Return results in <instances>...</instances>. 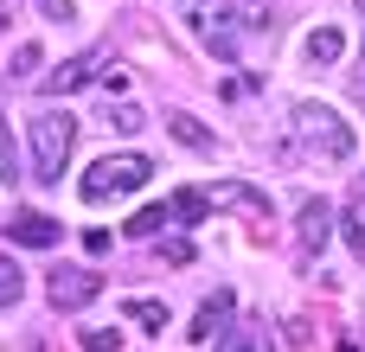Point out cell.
Masks as SVG:
<instances>
[{"label": "cell", "instance_id": "6da1fadb", "mask_svg": "<svg viewBox=\"0 0 365 352\" xmlns=\"http://www.w3.org/2000/svg\"><path fill=\"white\" fill-rule=\"evenodd\" d=\"M186 26H192V38H199L212 58H237L244 38L269 32V0H199V6L186 13Z\"/></svg>", "mask_w": 365, "mask_h": 352}, {"label": "cell", "instance_id": "7a4b0ae2", "mask_svg": "<svg viewBox=\"0 0 365 352\" xmlns=\"http://www.w3.org/2000/svg\"><path fill=\"white\" fill-rule=\"evenodd\" d=\"M289 128H295V147L314 154V160H346V154H353V128H346V115L327 109V103H295V109H289Z\"/></svg>", "mask_w": 365, "mask_h": 352}, {"label": "cell", "instance_id": "3957f363", "mask_svg": "<svg viewBox=\"0 0 365 352\" xmlns=\"http://www.w3.org/2000/svg\"><path fill=\"white\" fill-rule=\"evenodd\" d=\"M26 141H32V180L38 186H58L64 180V160H71V141H77V122L64 109H38L26 122Z\"/></svg>", "mask_w": 365, "mask_h": 352}, {"label": "cell", "instance_id": "277c9868", "mask_svg": "<svg viewBox=\"0 0 365 352\" xmlns=\"http://www.w3.org/2000/svg\"><path fill=\"white\" fill-rule=\"evenodd\" d=\"M154 180V167L141 160V154H109V160H96L90 173H83V205H115V199H135L141 186Z\"/></svg>", "mask_w": 365, "mask_h": 352}, {"label": "cell", "instance_id": "5b68a950", "mask_svg": "<svg viewBox=\"0 0 365 352\" xmlns=\"http://www.w3.org/2000/svg\"><path fill=\"white\" fill-rule=\"evenodd\" d=\"M45 295H51V308L71 314V308H90V301L103 295V276H96V269H64V263H58V269L45 276Z\"/></svg>", "mask_w": 365, "mask_h": 352}, {"label": "cell", "instance_id": "8992f818", "mask_svg": "<svg viewBox=\"0 0 365 352\" xmlns=\"http://www.w3.org/2000/svg\"><path fill=\"white\" fill-rule=\"evenodd\" d=\"M103 64H109V51H77V58H64L51 77H38V90H45V96H71V90H90V83L103 77Z\"/></svg>", "mask_w": 365, "mask_h": 352}, {"label": "cell", "instance_id": "52a82bcc", "mask_svg": "<svg viewBox=\"0 0 365 352\" xmlns=\"http://www.w3.org/2000/svg\"><path fill=\"white\" fill-rule=\"evenodd\" d=\"M231 314H237V295H231V289H212V301L192 314V340H199V346H212V340L231 327Z\"/></svg>", "mask_w": 365, "mask_h": 352}, {"label": "cell", "instance_id": "ba28073f", "mask_svg": "<svg viewBox=\"0 0 365 352\" xmlns=\"http://www.w3.org/2000/svg\"><path fill=\"white\" fill-rule=\"evenodd\" d=\"M205 205H212V212L225 205V212H244L250 224H269V199H263V192H250V186H212V192H205Z\"/></svg>", "mask_w": 365, "mask_h": 352}, {"label": "cell", "instance_id": "9c48e42d", "mask_svg": "<svg viewBox=\"0 0 365 352\" xmlns=\"http://www.w3.org/2000/svg\"><path fill=\"white\" fill-rule=\"evenodd\" d=\"M6 237H13L19 250H51V244H58V218H45V212H19V218L6 224Z\"/></svg>", "mask_w": 365, "mask_h": 352}, {"label": "cell", "instance_id": "30bf717a", "mask_svg": "<svg viewBox=\"0 0 365 352\" xmlns=\"http://www.w3.org/2000/svg\"><path fill=\"white\" fill-rule=\"evenodd\" d=\"M327 237H334V205H327V199H308V205H302V250L321 257Z\"/></svg>", "mask_w": 365, "mask_h": 352}, {"label": "cell", "instance_id": "8fae6325", "mask_svg": "<svg viewBox=\"0 0 365 352\" xmlns=\"http://www.w3.org/2000/svg\"><path fill=\"white\" fill-rule=\"evenodd\" d=\"M308 64H340V51H346V32H334V26H321V32H308Z\"/></svg>", "mask_w": 365, "mask_h": 352}, {"label": "cell", "instance_id": "7c38bea8", "mask_svg": "<svg viewBox=\"0 0 365 352\" xmlns=\"http://www.w3.org/2000/svg\"><path fill=\"white\" fill-rule=\"evenodd\" d=\"M167 128H173V141H180V147L212 154V135H205V122H199V115H180V109H173V115H167Z\"/></svg>", "mask_w": 365, "mask_h": 352}, {"label": "cell", "instance_id": "4fadbf2b", "mask_svg": "<svg viewBox=\"0 0 365 352\" xmlns=\"http://www.w3.org/2000/svg\"><path fill=\"white\" fill-rule=\"evenodd\" d=\"M218 352H276V340L263 327H225L218 333Z\"/></svg>", "mask_w": 365, "mask_h": 352}, {"label": "cell", "instance_id": "5bb4252c", "mask_svg": "<svg viewBox=\"0 0 365 352\" xmlns=\"http://www.w3.org/2000/svg\"><path fill=\"white\" fill-rule=\"evenodd\" d=\"M19 295H26V276H19V263L0 250V308H19Z\"/></svg>", "mask_w": 365, "mask_h": 352}, {"label": "cell", "instance_id": "9a60e30c", "mask_svg": "<svg viewBox=\"0 0 365 352\" xmlns=\"http://www.w3.org/2000/svg\"><path fill=\"white\" fill-rule=\"evenodd\" d=\"M167 212H173L180 224H199L212 205H205V192H192V186H186V192H173V205H167Z\"/></svg>", "mask_w": 365, "mask_h": 352}, {"label": "cell", "instance_id": "2e32d148", "mask_svg": "<svg viewBox=\"0 0 365 352\" xmlns=\"http://www.w3.org/2000/svg\"><path fill=\"white\" fill-rule=\"evenodd\" d=\"M122 314H128V321H141V327H154V333L167 327V301H128Z\"/></svg>", "mask_w": 365, "mask_h": 352}, {"label": "cell", "instance_id": "e0dca14e", "mask_svg": "<svg viewBox=\"0 0 365 352\" xmlns=\"http://www.w3.org/2000/svg\"><path fill=\"white\" fill-rule=\"evenodd\" d=\"M0 180H6V186L19 180V147H13V128H6V115H0Z\"/></svg>", "mask_w": 365, "mask_h": 352}, {"label": "cell", "instance_id": "ac0fdd59", "mask_svg": "<svg viewBox=\"0 0 365 352\" xmlns=\"http://www.w3.org/2000/svg\"><path fill=\"white\" fill-rule=\"evenodd\" d=\"M77 346H83V352H115V346H122V333H115V327H83Z\"/></svg>", "mask_w": 365, "mask_h": 352}, {"label": "cell", "instance_id": "d6986e66", "mask_svg": "<svg viewBox=\"0 0 365 352\" xmlns=\"http://www.w3.org/2000/svg\"><path fill=\"white\" fill-rule=\"evenodd\" d=\"M167 218H173L167 205H148V212H135V224H128V231H135V237H154V231H167Z\"/></svg>", "mask_w": 365, "mask_h": 352}, {"label": "cell", "instance_id": "ffe728a7", "mask_svg": "<svg viewBox=\"0 0 365 352\" xmlns=\"http://www.w3.org/2000/svg\"><path fill=\"white\" fill-rule=\"evenodd\" d=\"M103 122H109L115 135H128V128H141V109H128V103H115V109H109V103H103Z\"/></svg>", "mask_w": 365, "mask_h": 352}, {"label": "cell", "instance_id": "44dd1931", "mask_svg": "<svg viewBox=\"0 0 365 352\" xmlns=\"http://www.w3.org/2000/svg\"><path fill=\"white\" fill-rule=\"evenodd\" d=\"M32 71H38V45H19L13 51V77H32Z\"/></svg>", "mask_w": 365, "mask_h": 352}, {"label": "cell", "instance_id": "7402d4cb", "mask_svg": "<svg viewBox=\"0 0 365 352\" xmlns=\"http://www.w3.org/2000/svg\"><path fill=\"white\" fill-rule=\"evenodd\" d=\"M38 13H45V19H58V26H64V19H77V6H71V0H38Z\"/></svg>", "mask_w": 365, "mask_h": 352}, {"label": "cell", "instance_id": "603a6c76", "mask_svg": "<svg viewBox=\"0 0 365 352\" xmlns=\"http://www.w3.org/2000/svg\"><path fill=\"white\" fill-rule=\"evenodd\" d=\"M103 90H128V71L122 64H103Z\"/></svg>", "mask_w": 365, "mask_h": 352}, {"label": "cell", "instance_id": "cb8c5ba5", "mask_svg": "<svg viewBox=\"0 0 365 352\" xmlns=\"http://www.w3.org/2000/svg\"><path fill=\"white\" fill-rule=\"evenodd\" d=\"M83 250L90 257H109V231H83Z\"/></svg>", "mask_w": 365, "mask_h": 352}, {"label": "cell", "instance_id": "d4e9b609", "mask_svg": "<svg viewBox=\"0 0 365 352\" xmlns=\"http://www.w3.org/2000/svg\"><path fill=\"white\" fill-rule=\"evenodd\" d=\"M346 244H353V250L365 257V218H346Z\"/></svg>", "mask_w": 365, "mask_h": 352}, {"label": "cell", "instance_id": "484cf974", "mask_svg": "<svg viewBox=\"0 0 365 352\" xmlns=\"http://www.w3.org/2000/svg\"><path fill=\"white\" fill-rule=\"evenodd\" d=\"M6 26H13V19H6V6H0V32H6Z\"/></svg>", "mask_w": 365, "mask_h": 352}, {"label": "cell", "instance_id": "4316f807", "mask_svg": "<svg viewBox=\"0 0 365 352\" xmlns=\"http://www.w3.org/2000/svg\"><path fill=\"white\" fill-rule=\"evenodd\" d=\"M359 6H365V0H359Z\"/></svg>", "mask_w": 365, "mask_h": 352}]
</instances>
